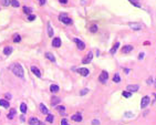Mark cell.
<instances>
[{
	"mask_svg": "<svg viewBox=\"0 0 156 125\" xmlns=\"http://www.w3.org/2000/svg\"><path fill=\"white\" fill-rule=\"evenodd\" d=\"M11 71L13 72V74H15L16 77H23V75H25V72H23V69H22L21 64H19V63H16V64H13V65L10 66Z\"/></svg>",
	"mask_w": 156,
	"mask_h": 125,
	"instance_id": "6da1fadb",
	"label": "cell"
},
{
	"mask_svg": "<svg viewBox=\"0 0 156 125\" xmlns=\"http://www.w3.org/2000/svg\"><path fill=\"white\" fill-rule=\"evenodd\" d=\"M128 27L132 30H135V31H138V30L143 29V24H141L140 22H128Z\"/></svg>",
	"mask_w": 156,
	"mask_h": 125,
	"instance_id": "7a4b0ae2",
	"label": "cell"
},
{
	"mask_svg": "<svg viewBox=\"0 0 156 125\" xmlns=\"http://www.w3.org/2000/svg\"><path fill=\"white\" fill-rule=\"evenodd\" d=\"M107 79H109V73H107L106 71H102V73L100 74V77H99V81L101 82L102 84H104V83H106Z\"/></svg>",
	"mask_w": 156,
	"mask_h": 125,
	"instance_id": "3957f363",
	"label": "cell"
},
{
	"mask_svg": "<svg viewBox=\"0 0 156 125\" xmlns=\"http://www.w3.org/2000/svg\"><path fill=\"white\" fill-rule=\"evenodd\" d=\"M59 19H60V21H62L63 23H66V24H70V23H72V19H70L69 17H66V15H60V17H59Z\"/></svg>",
	"mask_w": 156,
	"mask_h": 125,
	"instance_id": "277c9868",
	"label": "cell"
},
{
	"mask_svg": "<svg viewBox=\"0 0 156 125\" xmlns=\"http://www.w3.org/2000/svg\"><path fill=\"white\" fill-rule=\"evenodd\" d=\"M92 59H93V53H92V52H89V53L83 58L82 63H83V64H87V63H90L91 61H92Z\"/></svg>",
	"mask_w": 156,
	"mask_h": 125,
	"instance_id": "5b68a950",
	"label": "cell"
},
{
	"mask_svg": "<svg viewBox=\"0 0 156 125\" xmlns=\"http://www.w3.org/2000/svg\"><path fill=\"white\" fill-rule=\"evenodd\" d=\"M149 101H151V99H149V96H144L143 99H142V101H141V107L142 109H145L147 105H148V103H149Z\"/></svg>",
	"mask_w": 156,
	"mask_h": 125,
	"instance_id": "8992f818",
	"label": "cell"
},
{
	"mask_svg": "<svg viewBox=\"0 0 156 125\" xmlns=\"http://www.w3.org/2000/svg\"><path fill=\"white\" fill-rule=\"evenodd\" d=\"M138 89H140V86H138L137 84H130L126 86V90L128 91V92H136V91H138Z\"/></svg>",
	"mask_w": 156,
	"mask_h": 125,
	"instance_id": "52a82bcc",
	"label": "cell"
},
{
	"mask_svg": "<svg viewBox=\"0 0 156 125\" xmlns=\"http://www.w3.org/2000/svg\"><path fill=\"white\" fill-rule=\"evenodd\" d=\"M73 41L76 43V45H78V49H79V50H84V49H85V44H84V42H82L81 40H79V39H76V38H75Z\"/></svg>",
	"mask_w": 156,
	"mask_h": 125,
	"instance_id": "ba28073f",
	"label": "cell"
},
{
	"mask_svg": "<svg viewBox=\"0 0 156 125\" xmlns=\"http://www.w3.org/2000/svg\"><path fill=\"white\" fill-rule=\"evenodd\" d=\"M132 50H133V45H131V44H127V45H124L123 48H122V53L126 54V53H130Z\"/></svg>",
	"mask_w": 156,
	"mask_h": 125,
	"instance_id": "9c48e42d",
	"label": "cell"
},
{
	"mask_svg": "<svg viewBox=\"0 0 156 125\" xmlns=\"http://www.w3.org/2000/svg\"><path fill=\"white\" fill-rule=\"evenodd\" d=\"M78 72H79L82 77H87V75L90 74V71L87 70V69H85V68H81V69H79Z\"/></svg>",
	"mask_w": 156,
	"mask_h": 125,
	"instance_id": "30bf717a",
	"label": "cell"
},
{
	"mask_svg": "<svg viewBox=\"0 0 156 125\" xmlns=\"http://www.w3.org/2000/svg\"><path fill=\"white\" fill-rule=\"evenodd\" d=\"M29 125H41V122L37 117H30L29 118Z\"/></svg>",
	"mask_w": 156,
	"mask_h": 125,
	"instance_id": "8fae6325",
	"label": "cell"
},
{
	"mask_svg": "<svg viewBox=\"0 0 156 125\" xmlns=\"http://www.w3.org/2000/svg\"><path fill=\"white\" fill-rule=\"evenodd\" d=\"M31 71H32V73L36 75V77H41V72H40V70L37 68V66H31Z\"/></svg>",
	"mask_w": 156,
	"mask_h": 125,
	"instance_id": "7c38bea8",
	"label": "cell"
},
{
	"mask_svg": "<svg viewBox=\"0 0 156 125\" xmlns=\"http://www.w3.org/2000/svg\"><path fill=\"white\" fill-rule=\"evenodd\" d=\"M52 45L55 47V48H59V47L61 45V39H60V38H54V39L52 40Z\"/></svg>",
	"mask_w": 156,
	"mask_h": 125,
	"instance_id": "4fadbf2b",
	"label": "cell"
},
{
	"mask_svg": "<svg viewBox=\"0 0 156 125\" xmlns=\"http://www.w3.org/2000/svg\"><path fill=\"white\" fill-rule=\"evenodd\" d=\"M71 118H72L74 122H81L82 121V115L81 114H79V113H76V114H73L72 116H71Z\"/></svg>",
	"mask_w": 156,
	"mask_h": 125,
	"instance_id": "5bb4252c",
	"label": "cell"
},
{
	"mask_svg": "<svg viewBox=\"0 0 156 125\" xmlns=\"http://www.w3.org/2000/svg\"><path fill=\"white\" fill-rule=\"evenodd\" d=\"M119 47H120V43H119V42H116V43L112 47V49L110 50V53H111V54H115L116 51H117V49H119Z\"/></svg>",
	"mask_w": 156,
	"mask_h": 125,
	"instance_id": "9a60e30c",
	"label": "cell"
},
{
	"mask_svg": "<svg viewBox=\"0 0 156 125\" xmlns=\"http://www.w3.org/2000/svg\"><path fill=\"white\" fill-rule=\"evenodd\" d=\"M48 36L50 38L53 37V29H52V27H51L50 22H48Z\"/></svg>",
	"mask_w": 156,
	"mask_h": 125,
	"instance_id": "2e32d148",
	"label": "cell"
},
{
	"mask_svg": "<svg viewBox=\"0 0 156 125\" xmlns=\"http://www.w3.org/2000/svg\"><path fill=\"white\" fill-rule=\"evenodd\" d=\"M59 90H60V88H59L58 85H55V84H52L50 86V91L52 93H57V92H59Z\"/></svg>",
	"mask_w": 156,
	"mask_h": 125,
	"instance_id": "e0dca14e",
	"label": "cell"
},
{
	"mask_svg": "<svg viewBox=\"0 0 156 125\" xmlns=\"http://www.w3.org/2000/svg\"><path fill=\"white\" fill-rule=\"evenodd\" d=\"M60 102V99L59 97H57V96H53L52 97V100H51V105L52 106H54V105H57V104Z\"/></svg>",
	"mask_w": 156,
	"mask_h": 125,
	"instance_id": "ac0fdd59",
	"label": "cell"
},
{
	"mask_svg": "<svg viewBox=\"0 0 156 125\" xmlns=\"http://www.w3.org/2000/svg\"><path fill=\"white\" fill-rule=\"evenodd\" d=\"M15 116H16V110L15 109H11L10 112H9V114H8V118H9V120H12Z\"/></svg>",
	"mask_w": 156,
	"mask_h": 125,
	"instance_id": "d6986e66",
	"label": "cell"
},
{
	"mask_svg": "<svg viewBox=\"0 0 156 125\" xmlns=\"http://www.w3.org/2000/svg\"><path fill=\"white\" fill-rule=\"evenodd\" d=\"M4 53L6 55L11 54V53H12V48H11V47H6V48L4 49Z\"/></svg>",
	"mask_w": 156,
	"mask_h": 125,
	"instance_id": "ffe728a7",
	"label": "cell"
},
{
	"mask_svg": "<svg viewBox=\"0 0 156 125\" xmlns=\"http://www.w3.org/2000/svg\"><path fill=\"white\" fill-rule=\"evenodd\" d=\"M40 110H41V112H42L43 114H48V112H49V111H48V109H47V106H45L43 103L40 104Z\"/></svg>",
	"mask_w": 156,
	"mask_h": 125,
	"instance_id": "44dd1931",
	"label": "cell"
},
{
	"mask_svg": "<svg viewBox=\"0 0 156 125\" xmlns=\"http://www.w3.org/2000/svg\"><path fill=\"white\" fill-rule=\"evenodd\" d=\"M113 82H114V83H120L121 82V77H120V75H119V73L114 74V77H113Z\"/></svg>",
	"mask_w": 156,
	"mask_h": 125,
	"instance_id": "7402d4cb",
	"label": "cell"
},
{
	"mask_svg": "<svg viewBox=\"0 0 156 125\" xmlns=\"http://www.w3.org/2000/svg\"><path fill=\"white\" fill-rule=\"evenodd\" d=\"M0 105L2 107H4V109H8L9 107V102L4 101V100H0Z\"/></svg>",
	"mask_w": 156,
	"mask_h": 125,
	"instance_id": "603a6c76",
	"label": "cell"
},
{
	"mask_svg": "<svg viewBox=\"0 0 156 125\" xmlns=\"http://www.w3.org/2000/svg\"><path fill=\"white\" fill-rule=\"evenodd\" d=\"M23 12L30 16V15H31V12H32V9H31L30 7H27V6H25V7H23Z\"/></svg>",
	"mask_w": 156,
	"mask_h": 125,
	"instance_id": "cb8c5ba5",
	"label": "cell"
},
{
	"mask_svg": "<svg viewBox=\"0 0 156 125\" xmlns=\"http://www.w3.org/2000/svg\"><path fill=\"white\" fill-rule=\"evenodd\" d=\"M45 56H47L48 59L50 60L51 62H55V58H54V55H52L51 53H49V52H48V53H45Z\"/></svg>",
	"mask_w": 156,
	"mask_h": 125,
	"instance_id": "d4e9b609",
	"label": "cell"
},
{
	"mask_svg": "<svg viewBox=\"0 0 156 125\" xmlns=\"http://www.w3.org/2000/svg\"><path fill=\"white\" fill-rule=\"evenodd\" d=\"M27 109H28V107H27V104L21 103V105H20V111H21L22 113H25V112H27Z\"/></svg>",
	"mask_w": 156,
	"mask_h": 125,
	"instance_id": "484cf974",
	"label": "cell"
},
{
	"mask_svg": "<svg viewBox=\"0 0 156 125\" xmlns=\"http://www.w3.org/2000/svg\"><path fill=\"white\" fill-rule=\"evenodd\" d=\"M53 121H54V116H53L52 114H48L47 122H49V123H53Z\"/></svg>",
	"mask_w": 156,
	"mask_h": 125,
	"instance_id": "4316f807",
	"label": "cell"
},
{
	"mask_svg": "<svg viewBox=\"0 0 156 125\" xmlns=\"http://www.w3.org/2000/svg\"><path fill=\"white\" fill-rule=\"evenodd\" d=\"M122 95H123L124 97H126V99H130V97L132 96V93L128 92V91H124V92L122 93Z\"/></svg>",
	"mask_w": 156,
	"mask_h": 125,
	"instance_id": "83f0119b",
	"label": "cell"
},
{
	"mask_svg": "<svg viewBox=\"0 0 156 125\" xmlns=\"http://www.w3.org/2000/svg\"><path fill=\"white\" fill-rule=\"evenodd\" d=\"M11 4H12L15 8H18L19 6H20V4H19L18 0H11Z\"/></svg>",
	"mask_w": 156,
	"mask_h": 125,
	"instance_id": "f1b7e54d",
	"label": "cell"
},
{
	"mask_svg": "<svg viewBox=\"0 0 156 125\" xmlns=\"http://www.w3.org/2000/svg\"><path fill=\"white\" fill-rule=\"evenodd\" d=\"M1 4H4V7H8L9 4H11V0H1Z\"/></svg>",
	"mask_w": 156,
	"mask_h": 125,
	"instance_id": "f546056e",
	"label": "cell"
},
{
	"mask_svg": "<svg viewBox=\"0 0 156 125\" xmlns=\"http://www.w3.org/2000/svg\"><path fill=\"white\" fill-rule=\"evenodd\" d=\"M128 1H130V2H131L132 4H134L135 7H141V4H140L137 2L138 0H128Z\"/></svg>",
	"mask_w": 156,
	"mask_h": 125,
	"instance_id": "4dcf8cb0",
	"label": "cell"
},
{
	"mask_svg": "<svg viewBox=\"0 0 156 125\" xmlns=\"http://www.w3.org/2000/svg\"><path fill=\"white\" fill-rule=\"evenodd\" d=\"M20 41H21V37H20L19 34H16L15 38H13V42L17 43V42H20Z\"/></svg>",
	"mask_w": 156,
	"mask_h": 125,
	"instance_id": "1f68e13d",
	"label": "cell"
},
{
	"mask_svg": "<svg viewBox=\"0 0 156 125\" xmlns=\"http://www.w3.org/2000/svg\"><path fill=\"white\" fill-rule=\"evenodd\" d=\"M90 31L91 32H96L98 31V26H95V24H93V26H91V28H90Z\"/></svg>",
	"mask_w": 156,
	"mask_h": 125,
	"instance_id": "d6a6232c",
	"label": "cell"
},
{
	"mask_svg": "<svg viewBox=\"0 0 156 125\" xmlns=\"http://www.w3.org/2000/svg\"><path fill=\"white\" fill-rule=\"evenodd\" d=\"M57 109H58V111L60 112V113H62V112H64V111H66V107L63 106V105H60V106H58Z\"/></svg>",
	"mask_w": 156,
	"mask_h": 125,
	"instance_id": "836d02e7",
	"label": "cell"
},
{
	"mask_svg": "<svg viewBox=\"0 0 156 125\" xmlns=\"http://www.w3.org/2000/svg\"><path fill=\"white\" fill-rule=\"evenodd\" d=\"M87 92H89V89H83V90H82V91L80 92V95H81V96H82V95H85Z\"/></svg>",
	"mask_w": 156,
	"mask_h": 125,
	"instance_id": "e575fe53",
	"label": "cell"
},
{
	"mask_svg": "<svg viewBox=\"0 0 156 125\" xmlns=\"http://www.w3.org/2000/svg\"><path fill=\"white\" fill-rule=\"evenodd\" d=\"M34 19H36V16H33V15H30L29 17H28V20H29V21H33Z\"/></svg>",
	"mask_w": 156,
	"mask_h": 125,
	"instance_id": "d590c367",
	"label": "cell"
},
{
	"mask_svg": "<svg viewBox=\"0 0 156 125\" xmlns=\"http://www.w3.org/2000/svg\"><path fill=\"white\" fill-rule=\"evenodd\" d=\"M61 125H69V123L66 118H63V120H61Z\"/></svg>",
	"mask_w": 156,
	"mask_h": 125,
	"instance_id": "8d00e7d4",
	"label": "cell"
},
{
	"mask_svg": "<svg viewBox=\"0 0 156 125\" xmlns=\"http://www.w3.org/2000/svg\"><path fill=\"white\" fill-rule=\"evenodd\" d=\"M124 115H125L126 117H132V116H133V113H131V112H126Z\"/></svg>",
	"mask_w": 156,
	"mask_h": 125,
	"instance_id": "74e56055",
	"label": "cell"
},
{
	"mask_svg": "<svg viewBox=\"0 0 156 125\" xmlns=\"http://www.w3.org/2000/svg\"><path fill=\"white\" fill-rule=\"evenodd\" d=\"M100 124V121L99 120H93L92 121V125H99Z\"/></svg>",
	"mask_w": 156,
	"mask_h": 125,
	"instance_id": "f35d334b",
	"label": "cell"
},
{
	"mask_svg": "<svg viewBox=\"0 0 156 125\" xmlns=\"http://www.w3.org/2000/svg\"><path fill=\"white\" fill-rule=\"evenodd\" d=\"M143 58H144V52H141V53H140V55H138V59L142 60Z\"/></svg>",
	"mask_w": 156,
	"mask_h": 125,
	"instance_id": "ab89813d",
	"label": "cell"
},
{
	"mask_svg": "<svg viewBox=\"0 0 156 125\" xmlns=\"http://www.w3.org/2000/svg\"><path fill=\"white\" fill-rule=\"evenodd\" d=\"M38 1H39V4H40L41 6H43V4H45V0H38Z\"/></svg>",
	"mask_w": 156,
	"mask_h": 125,
	"instance_id": "60d3db41",
	"label": "cell"
},
{
	"mask_svg": "<svg viewBox=\"0 0 156 125\" xmlns=\"http://www.w3.org/2000/svg\"><path fill=\"white\" fill-rule=\"evenodd\" d=\"M59 1H60L61 4H66V2H68V0H59Z\"/></svg>",
	"mask_w": 156,
	"mask_h": 125,
	"instance_id": "b9f144b4",
	"label": "cell"
},
{
	"mask_svg": "<svg viewBox=\"0 0 156 125\" xmlns=\"http://www.w3.org/2000/svg\"><path fill=\"white\" fill-rule=\"evenodd\" d=\"M147 83H148V84H152V83H153V80H152V77H151V79H148V80H147Z\"/></svg>",
	"mask_w": 156,
	"mask_h": 125,
	"instance_id": "7bdbcfd3",
	"label": "cell"
},
{
	"mask_svg": "<svg viewBox=\"0 0 156 125\" xmlns=\"http://www.w3.org/2000/svg\"><path fill=\"white\" fill-rule=\"evenodd\" d=\"M124 71H125V73H130V69H124Z\"/></svg>",
	"mask_w": 156,
	"mask_h": 125,
	"instance_id": "ee69618b",
	"label": "cell"
},
{
	"mask_svg": "<svg viewBox=\"0 0 156 125\" xmlns=\"http://www.w3.org/2000/svg\"><path fill=\"white\" fill-rule=\"evenodd\" d=\"M154 96H155V97H156V93H154Z\"/></svg>",
	"mask_w": 156,
	"mask_h": 125,
	"instance_id": "f6af8a7d",
	"label": "cell"
}]
</instances>
